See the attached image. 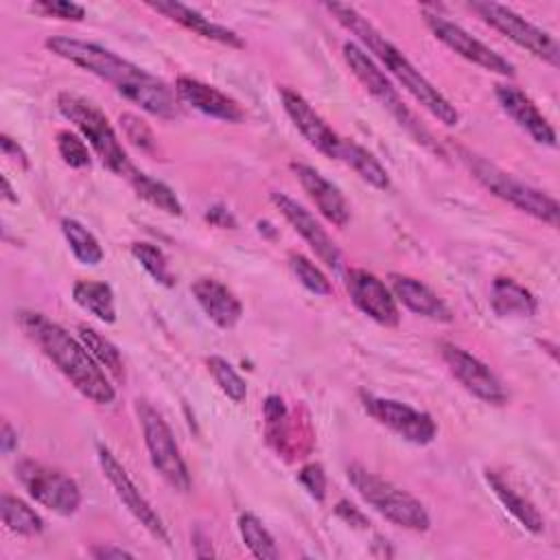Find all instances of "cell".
<instances>
[{"label": "cell", "instance_id": "obj_45", "mask_svg": "<svg viewBox=\"0 0 560 560\" xmlns=\"http://www.w3.org/2000/svg\"><path fill=\"white\" fill-rule=\"evenodd\" d=\"M2 197L7 201H11V203H18V195L13 192V188H11V184H9V179L4 175H2Z\"/></svg>", "mask_w": 560, "mask_h": 560}, {"label": "cell", "instance_id": "obj_8", "mask_svg": "<svg viewBox=\"0 0 560 560\" xmlns=\"http://www.w3.org/2000/svg\"><path fill=\"white\" fill-rule=\"evenodd\" d=\"M136 411H138V420L142 427L144 444H147L153 468L171 488H175L177 492H188L190 472L179 453V446L173 438L171 427L166 424L162 413H158V409H153L147 400H138Z\"/></svg>", "mask_w": 560, "mask_h": 560}, {"label": "cell", "instance_id": "obj_17", "mask_svg": "<svg viewBox=\"0 0 560 560\" xmlns=\"http://www.w3.org/2000/svg\"><path fill=\"white\" fill-rule=\"evenodd\" d=\"M278 92H280V101L287 116L291 118L295 129L304 136V140L326 158L337 160L341 136H337L332 127H328V122L311 107V103L300 92L287 85H282Z\"/></svg>", "mask_w": 560, "mask_h": 560}, {"label": "cell", "instance_id": "obj_39", "mask_svg": "<svg viewBox=\"0 0 560 560\" xmlns=\"http://www.w3.org/2000/svg\"><path fill=\"white\" fill-rule=\"evenodd\" d=\"M298 481L308 492V497L315 499L317 503H322L326 499V472H324L322 464H317V462L304 464L298 472Z\"/></svg>", "mask_w": 560, "mask_h": 560}, {"label": "cell", "instance_id": "obj_43", "mask_svg": "<svg viewBox=\"0 0 560 560\" xmlns=\"http://www.w3.org/2000/svg\"><path fill=\"white\" fill-rule=\"evenodd\" d=\"M90 553L96 560H112V558H133L131 551L122 549V547H114V545H96L90 549Z\"/></svg>", "mask_w": 560, "mask_h": 560}, {"label": "cell", "instance_id": "obj_40", "mask_svg": "<svg viewBox=\"0 0 560 560\" xmlns=\"http://www.w3.org/2000/svg\"><path fill=\"white\" fill-rule=\"evenodd\" d=\"M335 514H337L343 523H348L350 527H357V529H368V525H370L368 516H365L357 505H352L348 499H341V501L335 505Z\"/></svg>", "mask_w": 560, "mask_h": 560}, {"label": "cell", "instance_id": "obj_19", "mask_svg": "<svg viewBox=\"0 0 560 560\" xmlns=\"http://www.w3.org/2000/svg\"><path fill=\"white\" fill-rule=\"evenodd\" d=\"M175 94L179 101H184L186 105H190L192 109H197L210 118H217L223 122H243L245 120L243 107L232 96H228L225 92H221L214 85H208L199 79L177 77Z\"/></svg>", "mask_w": 560, "mask_h": 560}, {"label": "cell", "instance_id": "obj_23", "mask_svg": "<svg viewBox=\"0 0 560 560\" xmlns=\"http://www.w3.org/2000/svg\"><path fill=\"white\" fill-rule=\"evenodd\" d=\"M389 289L394 293V298L407 306L411 313L433 319V322H451L453 313L446 306V302L442 298H438V293L433 289H429L424 282H420L418 278L405 276V273H389Z\"/></svg>", "mask_w": 560, "mask_h": 560}, {"label": "cell", "instance_id": "obj_34", "mask_svg": "<svg viewBox=\"0 0 560 560\" xmlns=\"http://www.w3.org/2000/svg\"><path fill=\"white\" fill-rule=\"evenodd\" d=\"M206 365H208V372L212 374L214 383L219 385V389H221L232 402H236V405L245 402V398H247V383H245V378L234 370L232 363H228L223 357L212 354V357H208Z\"/></svg>", "mask_w": 560, "mask_h": 560}, {"label": "cell", "instance_id": "obj_12", "mask_svg": "<svg viewBox=\"0 0 560 560\" xmlns=\"http://www.w3.org/2000/svg\"><path fill=\"white\" fill-rule=\"evenodd\" d=\"M361 405L370 418H374L378 424L387 427L411 444L424 446L431 444L438 435L435 420L427 411L413 409L411 405L365 392H361Z\"/></svg>", "mask_w": 560, "mask_h": 560}, {"label": "cell", "instance_id": "obj_20", "mask_svg": "<svg viewBox=\"0 0 560 560\" xmlns=\"http://www.w3.org/2000/svg\"><path fill=\"white\" fill-rule=\"evenodd\" d=\"M289 166H291L295 179L300 182V186L304 188V192L308 195V199L322 212V217L337 228H346L350 221V206H348L343 192L308 164L291 162Z\"/></svg>", "mask_w": 560, "mask_h": 560}, {"label": "cell", "instance_id": "obj_33", "mask_svg": "<svg viewBox=\"0 0 560 560\" xmlns=\"http://www.w3.org/2000/svg\"><path fill=\"white\" fill-rule=\"evenodd\" d=\"M131 256L142 265V269L162 287H175V276L168 267V260L164 256V252L149 243V241H136L131 243Z\"/></svg>", "mask_w": 560, "mask_h": 560}, {"label": "cell", "instance_id": "obj_44", "mask_svg": "<svg viewBox=\"0 0 560 560\" xmlns=\"http://www.w3.org/2000/svg\"><path fill=\"white\" fill-rule=\"evenodd\" d=\"M0 446H2V453H11L15 446H18V431L4 420L2 422V431H0Z\"/></svg>", "mask_w": 560, "mask_h": 560}, {"label": "cell", "instance_id": "obj_22", "mask_svg": "<svg viewBox=\"0 0 560 560\" xmlns=\"http://www.w3.org/2000/svg\"><path fill=\"white\" fill-rule=\"evenodd\" d=\"M190 293L195 295L208 319L219 328L230 330L238 324L243 315V304L223 282L214 278H197L190 284Z\"/></svg>", "mask_w": 560, "mask_h": 560}, {"label": "cell", "instance_id": "obj_14", "mask_svg": "<svg viewBox=\"0 0 560 560\" xmlns=\"http://www.w3.org/2000/svg\"><path fill=\"white\" fill-rule=\"evenodd\" d=\"M440 354L444 363L448 365L451 374L462 383L466 392L477 396L479 400L488 405H505L508 402V392L499 376L475 354L464 350L462 346L442 341L440 343Z\"/></svg>", "mask_w": 560, "mask_h": 560}, {"label": "cell", "instance_id": "obj_9", "mask_svg": "<svg viewBox=\"0 0 560 560\" xmlns=\"http://www.w3.org/2000/svg\"><path fill=\"white\" fill-rule=\"evenodd\" d=\"M15 477L33 501L59 516H72L81 508L79 483L59 468L35 459H20Z\"/></svg>", "mask_w": 560, "mask_h": 560}, {"label": "cell", "instance_id": "obj_28", "mask_svg": "<svg viewBox=\"0 0 560 560\" xmlns=\"http://www.w3.org/2000/svg\"><path fill=\"white\" fill-rule=\"evenodd\" d=\"M127 182L131 184V188L136 190V195L140 199H144L147 203L155 206L158 210L166 212V214H173V217H179L182 214V201L177 199L175 190L171 186H166L164 182L138 171L136 166L125 175Z\"/></svg>", "mask_w": 560, "mask_h": 560}, {"label": "cell", "instance_id": "obj_25", "mask_svg": "<svg viewBox=\"0 0 560 560\" xmlns=\"http://www.w3.org/2000/svg\"><path fill=\"white\" fill-rule=\"evenodd\" d=\"M490 306L499 317H532L538 302L529 289L508 276H497L490 284Z\"/></svg>", "mask_w": 560, "mask_h": 560}, {"label": "cell", "instance_id": "obj_11", "mask_svg": "<svg viewBox=\"0 0 560 560\" xmlns=\"http://www.w3.org/2000/svg\"><path fill=\"white\" fill-rule=\"evenodd\" d=\"M422 18H424V24L429 26V31L444 46H448L453 52H457L466 61H470V63H475V66H479L488 72L501 74V77H514L516 74V68L510 59H505L503 55H499L497 50L486 46L481 39H477L475 35H470L466 28L451 22L442 13L433 11L431 7H424Z\"/></svg>", "mask_w": 560, "mask_h": 560}, {"label": "cell", "instance_id": "obj_18", "mask_svg": "<svg viewBox=\"0 0 560 560\" xmlns=\"http://www.w3.org/2000/svg\"><path fill=\"white\" fill-rule=\"evenodd\" d=\"M494 96L501 105V109L521 127L525 129L534 142L545 147H556V131L549 125V120L540 114L536 103L516 85L512 83H499L494 88Z\"/></svg>", "mask_w": 560, "mask_h": 560}, {"label": "cell", "instance_id": "obj_31", "mask_svg": "<svg viewBox=\"0 0 560 560\" xmlns=\"http://www.w3.org/2000/svg\"><path fill=\"white\" fill-rule=\"evenodd\" d=\"M61 232L74 254V258L83 265H98L103 260V247L98 238L77 219H61Z\"/></svg>", "mask_w": 560, "mask_h": 560}, {"label": "cell", "instance_id": "obj_30", "mask_svg": "<svg viewBox=\"0 0 560 560\" xmlns=\"http://www.w3.org/2000/svg\"><path fill=\"white\" fill-rule=\"evenodd\" d=\"M0 514L2 523L9 532L20 536H39L44 532V518L22 499L2 494L0 497Z\"/></svg>", "mask_w": 560, "mask_h": 560}, {"label": "cell", "instance_id": "obj_29", "mask_svg": "<svg viewBox=\"0 0 560 560\" xmlns=\"http://www.w3.org/2000/svg\"><path fill=\"white\" fill-rule=\"evenodd\" d=\"M79 339L85 346V350L92 354V359L107 370L109 376H114L118 383L125 381V363H122V354L120 350L107 339L103 337L98 330L90 328V326H79Z\"/></svg>", "mask_w": 560, "mask_h": 560}, {"label": "cell", "instance_id": "obj_1", "mask_svg": "<svg viewBox=\"0 0 560 560\" xmlns=\"http://www.w3.org/2000/svg\"><path fill=\"white\" fill-rule=\"evenodd\" d=\"M46 48L107 81L127 101L140 105L144 112L158 118H175L179 114L177 94L162 79L94 42L57 35L46 39Z\"/></svg>", "mask_w": 560, "mask_h": 560}, {"label": "cell", "instance_id": "obj_37", "mask_svg": "<svg viewBox=\"0 0 560 560\" xmlns=\"http://www.w3.org/2000/svg\"><path fill=\"white\" fill-rule=\"evenodd\" d=\"M120 125H122V131H125V136L131 144H136L142 151L153 149V144H155L153 131L149 129V125L142 118L127 112V114H120Z\"/></svg>", "mask_w": 560, "mask_h": 560}, {"label": "cell", "instance_id": "obj_41", "mask_svg": "<svg viewBox=\"0 0 560 560\" xmlns=\"http://www.w3.org/2000/svg\"><path fill=\"white\" fill-rule=\"evenodd\" d=\"M206 221L208 223H212V225H217V228H230V230H234L236 228V219H234V214L225 208V206H221V203H214V206H210L208 210H206Z\"/></svg>", "mask_w": 560, "mask_h": 560}, {"label": "cell", "instance_id": "obj_32", "mask_svg": "<svg viewBox=\"0 0 560 560\" xmlns=\"http://www.w3.org/2000/svg\"><path fill=\"white\" fill-rule=\"evenodd\" d=\"M238 534L245 542V547L252 551V556L260 560H276L280 556L273 536L262 525V521L249 512H243L238 516Z\"/></svg>", "mask_w": 560, "mask_h": 560}, {"label": "cell", "instance_id": "obj_36", "mask_svg": "<svg viewBox=\"0 0 560 560\" xmlns=\"http://www.w3.org/2000/svg\"><path fill=\"white\" fill-rule=\"evenodd\" d=\"M55 142H57L59 158L70 168H90L92 166V153H90L88 144L83 142V138H79L77 133L61 129V131H57Z\"/></svg>", "mask_w": 560, "mask_h": 560}, {"label": "cell", "instance_id": "obj_35", "mask_svg": "<svg viewBox=\"0 0 560 560\" xmlns=\"http://www.w3.org/2000/svg\"><path fill=\"white\" fill-rule=\"evenodd\" d=\"M289 267H291L293 276L298 278V282L306 291H311L315 295H324V298L332 293V284L326 278V273L311 258H306L304 254H295V252L289 254Z\"/></svg>", "mask_w": 560, "mask_h": 560}, {"label": "cell", "instance_id": "obj_6", "mask_svg": "<svg viewBox=\"0 0 560 560\" xmlns=\"http://www.w3.org/2000/svg\"><path fill=\"white\" fill-rule=\"evenodd\" d=\"M343 59L352 74L361 81V85L424 147L433 149L435 153H444L440 144L433 140L429 129L413 116V112L405 105L398 88L392 83V79L383 72V68L374 61V57L359 46L357 42H346L343 44Z\"/></svg>", "mask_w": 560, "mask_h": 560}, {"label": "cell", "instance_id": "obj_15", "mask_svg": "<svg viewBox=\"0 0 560 560\" xmlns=\"http://www.w3.org/2000/svg\"><path fill=\"white\" fill-rule=\"evenodd\" d=\"M346 289L352 304L381 326H398L400 311L392 289L368 269H350L346 273Z\"/></svg>", "mask_w": 560, "mask_h": 560}, {"label": "cell", "instance_id": "obj_7", "mask_svg": "<svg viewBox=\"0 0 560 560\" xmlns=\"http://www.w3.org/2000/svg\"><path fill=\"white\" fill-rule=\"evenodd\" d=\"M57 109L81 131L83 140L90 142L94 153L101 158L103 166H107L112 173L120 177H125L133 168L127 151L118 142L114 127L96 105H92L88 98L74 92H59Z\"/></svg>", "mask_w": 560, "mask_h": 560}, {"label": "cell", "instance_id": "obj_21", "mask_svg": "<svg viewBox=\"0 0 560 560\" xmlns=\"http://www.w3.org/2000/svg\"><path fill=\"white\" fill-rule=\"evenodd\" d=\"M149 9L162 13L164 18L177 22L179 26L192 31L195 35L203 37V39H210V42H217V44H223V46H230V48H245V42L238 33H234L232 28L223 26V24H217L208 18H203L199 11L182 4V2H175V0H158V2H147Z\"/></svg>", "mask_w": 560, "mask_h": 560}, {"label": "cell", "instance_id": "obj_26", "mask_svg": "<svg viewBox=\"0 0 560 560\" xmlns=\"http://www.w3.org/2000/svg\"><path fill=\"white\" fill-rule=\"evenodd\" d=\"M337 160L348 164L363 182H368L370 186H374L378 190H387L392 186L387 168L374 158V153H370L365 147L357 144L354 140L341 138Z\"/></svg>", "mask_w": 560, "mask_h": 560}, {"label": "cell", "instance_id": "obj_27", "mask_svg": "<svg viewBox=\"0 0 560 560\" xmlns=\"http://www.w3.org/2000/svg\"><path fill=\"white\" fill-rule=\"evenodd\" d=\"M72 300L94 315L96 319L105 324L116 322V302H114V291L107 282L101 280H77L72 287Z\"/></svg>", "mask_w": 560, "mask_h": 560}, {"label": "cell", "instance_id": "obj_3", "mask_svg": "<svg viewBox=\"0 0 560 560\" xmlns=\"http://www.w3.org/2000/svg\"><path fill=\"white\" fill-rule=\"evenodd\" d=\"M20 328L35 341V346L59 368V372L96 405H112L116 389L105 376L103 368L92 359L81 339H74L57 322L48 319L44 313L20 311Z\"/></svg>", "mask_w": 560, "mask_h": 560}, {"label": "cell", "instance_id": "obj_4", "mask_svg": "<svg viewBox=\"0 0 560 560\" xmlns=\"http://www.w3.org/2000/svg\"><path fill=\"white\" fill-rule=\"evenodd\" d=\"M346 475L357 494L389 523L411 532H427L431 527V516L427 508L413 494L398 488L389 479H383L381 475L359 464H350L346 468Z\"/></svg>", "mask_w": 560, "mask_h": 560}, {"label": "cell", "instance_id": "obj_13", "mask_svg": "<svg viewBox=\"0 0 560 560\" xmlns=\"http://www.w3.org/2000/svg\"><path fill=\"white\" fill-rule=\"evenodd\" d=\"M96 457H98V466H101L105 479L114 488V492L120 499V503L129 510V514L153 538H158L160 542H168V532H166V525H164L162 516L153 510V505L147 501V497L138 490V486L133 483V479L129 477L125 466L116 459V455L105 444H98L96 446Z\"/></svg>", "mask_w": 560, "mask_h": 560}, {"label": "cell", "instance_id": "obj_24", "mask_svg": "<svg viewBox=\"0 0 560 560\" xmlns=\"http://www.w3.org/2000/svg\"><path fill=\"white\" fill-rule=\"evenodd\" d=\"M483 477L492 490V494L499 499V503L505 508V512L512 514V518L523 527L527 529L529 534H542L545 529V518L542 514L536 510V505L525 499L523 494H518L497 470H490L486 468L483 470Z\"/></svg>", "mask_w": 560, "mask_h": 560}, {"label": "cell", "instance_id": "obj_38", "mask_svg": "<svg viewBox=\"0 0 560 560\" xmlns=\"http://www.w3.org/2000/svg\"><path fill=\"white\" fill-rule=\"evenodd\" d=\"M33 11L48 18H57V20H70V22H81L85 18V9L68 0H39L33 4Z\"/></svg>", "mask_w": 560, "mask_h": 560}, {"label": "cell", "instance_id": "obj_16", "mask_svg": "<svg viewBox=\"0 0 560 560\" xmlns=\"http://www.w3.org/2000/svg\"><path fill=\"white\" fill-rule=\"evenodd\" d=\"M271 203L280 210V214L289 221V225L306 241V245L315 252V256L332 269L341 267V252L330 234L322 228V223L293 197L284 192H271Z\"/></svg>", "mask_w": 560, "mask_h": 560}, {"label": "cell", "instance_id": "obj_5", "mask_svg": "<svg viewBox=\"0 0 560 560\" xmlns=\"http://www.w3.org/2000/svg\"><path fill=\"white\" fill-rule=\"evenodd\" d=\"M462 160L466 162L468 171L472 173V177L486 188L490 190L494 197L512 203L516 210L558 228V219H560V206L558 201L547 195L540 188H534L529 184H525L523 179L505 173L503 168H499L497 164L488 162L481 155H475L470 151H459Z\"/></svg>", "mask_w": 560, "mask_h": 560}, {"label": "cell", "instance_id": "obj_2", "mask_svg": "<svg viewBox=\"0 0 560 560\" xmlns=\"http://www.w3.org/2000/svg\"><path fill=\"white\" fill-rule=\"evenodd\" d=\"M324 9L330 11L341 26H346L352 35H357L365 46V50H370L385 66V70H389L398 79V83L429 114H433L446 127H455L459 122V112L455 109V105L365 15H361L354 7L341 4V2H326Z\"/></svg>", "mask_w": 560, "mask_h": 560}, {"label": "cell", "instance_id": "obj_10", "mask_svg": "<svg viewBox=\"0 0 560 560\" xmlns=\"http://www.w3.org/2000/svg\"><path fill=\"white\" fill-rule=\"evenodd\" d=\"M468 9L475 11L494 31H499L501 35L512 39L516 46L525 48L527 52L547 61L549 66L558 68L560 46L551 33L538 28L536 24L527 22L523 15H518L516 11H512L510 7L499 4V2H490V0L479 2L477 0V2H468Z\"/></svg>", "mask_w": 560, "mask_h": 560}, {"label": "cell", "instance_id": "obj_42", "mask_svg": "<svg viewBox=\"0 0 560 560\" xmlns=\"http://www.w3.org/2000/svg\"><path fill=\"white\" fill-rule=\"evenodd\" d=\"M0 147H2V153L7 158H11L13 162H18L22 168H28V155L24 153V149L18 144V140L9 138L7 133L0 136Z\"/></svg>", "mask_w": 560, "mask_h": 560}]
</instances>
